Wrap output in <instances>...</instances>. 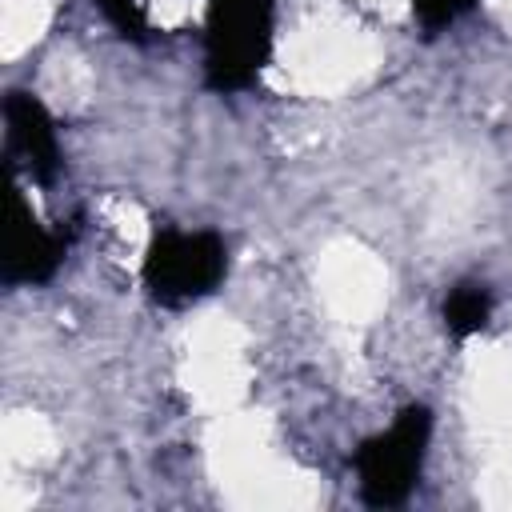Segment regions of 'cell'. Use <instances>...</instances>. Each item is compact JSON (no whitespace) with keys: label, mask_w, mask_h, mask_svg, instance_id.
<instances>
[{"label":"cell","mask_w":512,"mask_h":512,"mask_svg":"<svg viewBox=\"0 0 512 512\" xmlns=\"http://www.w3.org/2000/svg\"><path fill=\"white\" fill-rule=\"evenodd\" d=\"M276 44V0H204V88L248 92Z\"/></svg>","instance_id":"cell-1"},{"label":"cell","mask_w":512,"mask_h":512,"mask_svg":"<svg viewBox=\"0 0 512 512\" xmlns=\"http://www.w3.org/2000/svg\"><path fill=\"white\" fill-rule=\"evenodd\" d=\"M228 276V244L212 228L156 224L140 260V284L160 308H188Z\"/></svg>","instance_id":"cell-2"},{"label":"cell","mask_w":512,"mask_h":512,"mask_svg":"<svg viewBox=\"0 0 512 512\" xmlns=\"http://www.w3.org/2000/svg\"><path fill=\"white\" fill-rule=\"evenodd\" d=\"M432 440V408L412 400L404 404L388 428L364 436L352 448V472L360 500L368 508H400L420 484L424 456Z\"/></svg>","instance_id":"cell-3"},{"label":"cell","mask_w":512,"mask_h":512,"mask_svg":"<svg viewBox=\"0 0 512 512\" xmlns=\"http://www.w3.org/2000/svg\"><path fill=\"white\" fill-rule=\"evenodd\" d=\"M4 144H8V160L16 172H24L40 188L56 184L64 168V152H60L56 120L36 92L12 88L4 96Z\"/></svg>","instance_id":"cell-4"},{"label":"cell","mask_w":512,"mask_h":512,"mask_svg":"<svg viewBox=\"0 0 512 512\" xmlns=\"http://www.w3.org/2000/svg\"><path fill=\"white\" fill-rule=\"evenodd\" d=\"M68 240L72 232L64 228H48L40 224V216L32 212L28 196L16 188L12 192V220H8V232H4V260H0V280L8 288H20V284H48L64 256H68Z\"/></svg>","instance_id":"cell-5"},{"label":"cell","mask_w":512,"mask_h":512,"mask_svg":"<svg viewBox=\"0 0 512 512\" xmlns=\"http://www.w3.org/2000/svg\"><path fill=\"white\" fill-rule=\"evenodd\" d=\"M440 316H444L448 336H456V340H468V336L484 332L488 320H492V292H488V284H480V280H460V284H452V288L444 292Z\"/></svg>","instance_id":"cell-6"},{"label":"cell","mask_w":512,"mask_h":512,"mask_svg":"<svg viewBox=\"0 0 512 512\" xmlns=\"http://www.w3.org/2000/svg\"><path fill=\"white\" fill-rule=\"evenodd\" d=\"M104 20L132 44H148V16H144V0H96Z\"/></svg>","instance_id":"cell-7"},{"label":"cell","mask_w":512,"mask_h":512,"mask_svg":"<svg viewBox=\"0 0 512 512\" xmlns=\"http://www.w3.org/2000/svg\"><path fill=\"white\" fill-rule=\"evenodd\" d=\"M472 8H476V0H412V16L424 28V36H436V32L452 28Z\"/></svg>","instance_id":"cell-8"}]
</instances>
